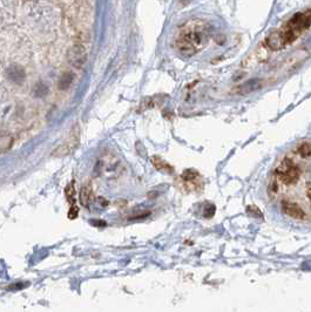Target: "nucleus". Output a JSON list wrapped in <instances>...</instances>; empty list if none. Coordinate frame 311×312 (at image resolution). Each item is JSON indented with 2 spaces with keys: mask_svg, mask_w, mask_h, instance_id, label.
<instances>
[{
  "mask_svg": "<svg viewBox=\"0 0 311 312\" xmlns=\"http://www.w3.org/2000/svg\"><path fill=\"white\" fill-rule=\"evenodd\" d=\"M182 181H184L185 187L187 188V190L194 191L200 189L201 187V176L200 174L194 169H188L185 170L184 174H182Z\"/></svg>",
  "mask_w": 311,
  "mask_h": 312,
  "instance_id": "5",
  "label": "nucleus"
},
{
  "mask_svg": "<svg viewBox=\"0 0 311 312\" xmlns=\"http://www.w3.org/2000/svg\"><path fill=\"white\" fill-rule=\"evenodd\" d=\"M152 163L157 170H160V172H162V173L171 174L174 172L173 167H171L169 163H167L166 161H164L163 159H161L160 156H153Z\"/></svg>",
  "mask_w": 311,
  "mask_h": 312,
  "instance_id": "10",
  "label": "nucleus"
},
{
  "mask_svg": "<svg viewBox=\"0 0 311 312\" xmlns=\"http://www.w3.org/2000/svg\"><path fill=\"white\" fill-rule=\"evenodd\" d=\"M306 194H308V197H309V199L311 201V188L308 190V193H306Z\"/></svg>",
  "mask_w": 311,
  "mask_h": 312,
  "instance_id": "19",
  "label": "nucleus"
},
{
  "mask_svg": "<svg viewBox=\"0 0 311 312\" xmlns=\"http://www.w3.org/2000/svg\"><path fill=\"white\" fill-rule=\"evenodd\" d=\"M262 87V82L261 80L258 79H252V80H249L248 82H244L243 85H241L237 87V94H242V95H244V94H249L251 92H254V90H257Z\"/></svg>",
  "mask_w": 311,
  "mask_h": 312,
  "instance_id": "8",
  "label": "nucleus"
},
{
  "mask_svg": "<svg viewBox=\"0 0 311 312\" xmlns=\"http://www.w3.org/2000/svg\"><path fill=\"white\" fill-rule=\"evenodd\" d=\"M276 175L282 183L290 186V184H295L299 180L301 172L290 159L285 158L276 168Z\"/></svg>",
  "mask_w": 311,
  "mask_h": 312,
  "instance_id": "3",
  "label": "nucleus"
},
{
  "mask_svg": "<svg viewBox=\"0 0 311 312\" xmlns=\"http://www.w3.org/2000/svg\"><path fill=\"white\" fill-rule=\"evenodd\" d=\"M78 206H76V204H73L71 205V208H69V212H68V219L71 220H74L76 219V216H78Z\"/></svg>",
  "mask_w": 311,
  "mask_h": 312,
  "instance_id": "17",
  "label": "nucleus"
},
{
  "mask_svg": "<svg viewBox=\"0 0 311 312\" xmlns=\"http://www.w3.org/2000/svg\"><path fill=\"white\" fill-rule=\"evenodd\" d=\"M73 80H74V74H73L72 72H65V73H62V75L59 79V83H58L59 89L61 90L68 89L69 87L72 86Z\"/></svg>",
  "mask_w": 311,
  "mask_h": 312,
  "instance_id": "12",
  "label": "nucleus"
},
{
  "mask_svg": "<svg viewBox=\"0 0 311 312\" xmlns=\"http://www.w3.org/2000/svg\"><path fill=\"white\" fill-rule=\"evenodd\" d=\"M214 214H215V205L208 204L206 208H204V217H206V219H210V217H213Z\"/></svg>",
  "mask_w": 311,
  "mask_h": 312,
  "instance_id": "16",
  "label": "nucleus"
},
{
  "mask_svg": "<svg viewBox=\"0 0 311 312\" xmlns=\"http://www.w3.org/2000/svg\"><path fill=\"white\" fill-rule=\"evenodd\" d=\"M65 195L66 198H67V202L69 204L73 205L75 204V187H74V181H72L71 183L66 187L65 189Z\"/></svg>",
  "mask_w": 311,
  "mask_h": 312,
  "instance_id": "13",
  "label": "nucleus"
},
{
  "mask_svg": "<svg viewBox=\"0 0 311 312\" xmlns=\"http://www.w3.org/2000/svg\"><path fill=\"white\" fill-rule=\"evenodd\" d=\"M297 153L303 158H310L311 156V144L308 142H303L297 147Z\"/></svg>",
  "mask_w": 311,
  "mask_h": 312,
  "instance_id": "14",
  "label": "nucleus"
},
{
  "mask_svg": "<svg viewBox=\"0 0 311 312\" xmlns=\"http://www.w3.org/2000/svg\"><path fill=\"white\" fill-rule=\"evenodd\" d=\"M13 142H14V139H13L12 134L9 132H4V130H0V154L6 153V151L13 146Z\"/></svg>",
  "mask_w": 311,
  "mask_h": 312,
  "instance_id": "9",
  "label": "nucleus"
},
{
  "mask_svg": "<svg viewBox=\"0 0 311 312\" xmlns=\"http://www.w3.org/2000/svg\"><path fill=\"white\" fill-rule=\"evenodd\" d=\"M93 199V188L90 182H87L86 186L81 188V193H80V202L82 205L88 206L90 203Z\"/></svg>",
  "mask_w": 311,
  "mask_h": 312,
  "instance_id": "11",
  "label": "nucleus"
},
{
  "mask_svg": "<svg viewBox=\"0 0 311 312\" xmlns=\"http://www.w3.org/2000/svg\"><path fill=\"white\" fill-rule=\"evenodd\" d=\"M247 212L248 213H251V214H254L255 216H258V217H263V215H262V213H261V210H259L257 206L256 205H249L248 208H247Z\"/></svg>",
  "mask_w": 311,
  "mask_h": 312,
  "instance_id": "18",
  "label": "nucleus"
},
{
  "mask_svg": "<svg viewBox=\"0 0 311 312\" xmlns=\"http://www.w3.org/2000/svg\"><path fill=\"white\" fill-rule=\"evenodd\" d=\"M311 26V9L292 16L279 30L270 33L264 45L270 50H281L296 41Z\"/></svg>",
  "mask_w": 311,
  "mask_h": 312,
  "instance_id": "1",
  "label": "nucleus"
},
{
  "mask_svg": "<svg viewBox=\"0 0 311 312\" xmlns=\"http://www.w3.org/2000/svg\"><path fill=\"white\" fill-rule=\"evenodd\" d=\"M67 61L71 66L82 68L87 61V52L82 45H74L68 49Z\"/></svg>",
  "mask_w": 311,
  "mask_h": 312,
  "instance_id": "4",
  "label": "nucleus"
},
{
  "mask_svg": "<svg viewBox=\"0 0 311 312\" xmlns=\"http://www.w3.org/2000/svg\"><path fill=\"white\" fill-rule=\"evenodd\" d=\"M34 93H35L36 96L46 95V94H47V87L45 85H42V83H39V85L35 86Z\"/></svg>",
  "mask_w": 311,
  "mask_h": 312,
  "instance_id": "15",
  "label": "nucleus"
},
{
  "mask_svg": "<svg viewBox=\"0 0 311 312\" xmlns=\"http://www.w3.org/2000/svg\"><path fill=\"white\" fill-rule=\"evenodd\" d=\"M6 77L11 82L20 85V83H23L25 79H26V72H25L24 67H21L20 65L13 64L6 70Z\"/></svg>",
  "mask_w": 311,
  "mask_h": 312,
  "instance_id": "7",
  "label": "nucleus"
},
{
  "mask_svg": "<svg viewBox=\"0 0 311 312\" xmlns=\"http://www.w3.org/2000/svg\"><path fill=\"white\" fill-rule=\"evenodd\" d=\"M210 25L206 20H189L179 31L176 39H175V46L179 52L185 56H194L207 45L210 39Z\"/></svg>",
  "mask_w": 311,
  "mask_h": 312,
  "instance_id": "2",
  "label": "nucleus"
},
{
  "mask_svg": "<svg viewBox=\"0 0 311 312\" xmlns=\"http://www.w3.org/2000/svg\"><path fill=\"white\" fill-rule=\"evenodd\" d=\"M282 210L284 214H287L289 217L295 220H304L305 219V213L297 203L291 202V201H285L282 202Z\"/></svg>",
  "mask_w": 311,
  "mask_h": 312,
  "instance_id": "6",
  "label": "nucleus"
}]
</instances>
